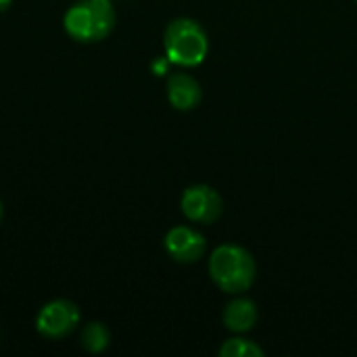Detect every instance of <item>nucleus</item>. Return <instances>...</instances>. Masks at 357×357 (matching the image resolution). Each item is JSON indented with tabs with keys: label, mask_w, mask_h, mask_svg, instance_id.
Masks as SVG:
<instances>
[{
	"label": "nucleus",
	"mask_w": 357,
	"mask_h": 357,
	"mask_svg": "<svg viewBox=\"0 0 357 357\" xmlns=\"http://www.w3.org/2000/svg\"><path fill=\"white\" fill-rule=\"evenodd\" d=\"M356 2H357V0H356Z\"/></svg>",
	"instance_id": "obj_13"
},
{
	"label": "nucleus",
	"mask_w": 357,
	"mask_h": 357,
	"mask_svg": "<svg viewBox=\"0 0 357 357\" xmlns=\"http://www.w3.org/2000/svg\"><path fill=\"white\" fill-rule=\"evenodd\" d=\"M10 4H13V0H0V13H4Z\"/></svg>",
	"instance_id": "obj_11"
},
{
	"label": "nucleus",
	"mask_w": 357,
	"mask_h": 357,
	"mask_svg": "<svg viewBox=\"0 0 357 357\" xmlns=\"http://www.w3.org/2000/svg\"><path fill=\"white\" fill-rule=\"evenodd\" d=\"M209 276L220 291L228 295H241L253 287L257 278V266L245 247L226 243L215 247L209 255Z\"/></svg>",
	"instance_id": "obj_1"
},
{
	"label": "nucleus",
	"mask_w": 357,
	"mask_h": 357,
	"mask_svg": "<svg viewBox=\"0 0 357 357\" xmlns=\"http://www.w3.org/2000/svg\"><path fill=\"white\" fill-rule=\"evenodd\" d=\"M79 324V307L69 299H54L48 301L36 318V331L48 339L59 341L71 335Z\"/></svg>",
	"instance_id": "obj_4"
},
{
	"label": "nucleus",
	"mask_w": 357,
	"mask_h": 357,
	"mask_svg": "<svg viewBox=\"0 0 357 357\" xmlns=\"http://www.w3.org/2000/svg\"><path fill=\"white\" fill-rule=\"evenodd\" d=\"M257 318H259L257 305H255V301H251L247 297L232 299L224 307V314H222L224 326L230 333H236V335H245V333L253 331L255 324H257Z\"/></svg>",
	"instance_id": "obj_8"
},
{
	"label": "nucleus",
	"mask_w": 357,
	"mask_h": 357,
	"mask_svg": "<svg viewBox=\"0 0 357 357\" xmlns=\"http://www.w3.org/2000/svg\"><path fill=\"white\" fill-rule=\"evenodd\" d=\"M180 207L186 220L195 224H215L224 213V201L220 192L207 184L188 186L180 199Z\"/></svg>",
	"instance_id": "obj_5"
},
{
	"label": "nucleus",
	"mask_w": 357,
	"mask_h": 357,
	"mask_svg": "<svg viewBox=\"0 0 357 357\" xmlns=\"http://www.w3.org/2000/svg\"><path fill=\"white\" fill-rule=\"evenodd\" d=\"M163 245H165V251L169 253V257L178 264H197L207 251L205 236L190 226L172 228L165 234Z\"/></svg>",
	"instance_id": "obj_6"
},
{
	"label": "nucleus",
	"mask_w": 357,
	"mask_h": 357,
	"mask_svg": "<svg viewBox=\"0 0 357 357\" xmlns=\"http://www.w3.org/2000/svg\"><path fill=\"white\" fill-rule=\"evenodd\" d=\"M115 6L111 0H77L63 17L65 31L77 42H100L115 29Z\"/></svg>",
	"instance_id": "obj_2"
},
{
	"label": "nucleus",
	"mask_w": 357,
	"mask_h": 357,
	"mask_svg": "<svg viewBox=\"0 0 357 357\" xmlns=\"http://www.w3.org/2000/svg\"><path fill=\"white\" fill-rule=\"evenodd\" d=\"M111 343V333L102 322H90L82 328L79 345L88 354H102Z\"/></svg>",
	"instance_id": "obj_9"
},
{
	"label": "nucleus",
	"mask_w": 357,
	"mask_h": 357,
	"mask_svg": "<svg viewBox=\"0 0 357 357\" xmlns=\"http://www.w3.org/2000/svg\"><path fill=\"white\" fill-rule=\"evenodd\" d=\"M2 215H4V207H2V201H0V224H2Z\"/></svg>",
	"instance_id": "obj_12"
},
{
	"label": "nucleus",
	"mask_w": 357,
	"mask_h": 357,
	"mask_svg": "<svg viewBox=\"0 0 357 357\" xmlns=\"http://www.w3.org/2000/svg\"><path fill=\"white\" fill-rule=\"evenodd\" d=\"M167 100L178 111H192L203 100L201 84L188 73H172L167 77Z\"/></svg>",
	"instance_id": "obj_7"
},
{
	"label": "nucleus",
	"mask_w": 357,
	"mask_h": 357,
	"mask_svg": "<svg viewBox=\"0 0 357 357\" xmlns=\"http://www.w3.org/2000/svg\"><path fill=\"white\" fill-rule=\"evenodd\" d=\"M218 354L222 357H264V349L251 339L234 337L224 341Z\"/></svg>",
	"instance_id": "obj_10"
},
{
	"label": "nucleus",
	"mask_w": 357,
	"mask_h": 357,
	"mask_svg": "<svg viewBox=\"0 0 357 357\" xmlns=\"http://www.w3.org/2000/svg\"><path fill=\"white\" fill-rule=\"evenodd\" d=\"M163 48L169 63L178 67H197L209 52V38L199 21L180 17L165 27Z\"/></svg>",
	"instance_id": "obj_3"
}]
</instances>
